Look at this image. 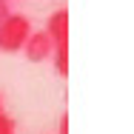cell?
Instances as JSON below:
<instances>
[{"label":"cell","mask_w":134,"mask_h":134,"mask_svg":"<svg viewBox=\"0 0 134 134\" xmlns=\"http://www.w3.org/2000/svg\"><path fill=\"white\" fill-rule=\"evenodd\" d=\"M52 40V60H54V71L60 77H69V12L57 9L49 14V23L43 29Z\"/></svg>","instance_id":"6da1fadb"},{"label":"cell","mask_w":134,"mask_h":134,"mask_svg":"<svg viewBox=\"0 0 134 134\" xmlns=\"http://www.w3.org/2000/svg\"><path fill=\"white\" fill-rule=\"evenodd\" d=\"M31 31L34 29H31V20L26 14H9L6 20H0V52L6 54L23 52Z\"/></svg>","instance_id":"7a4b0ae2"},{"label":"cell","mask_w":134,"mask_h":134,"mask_svg":"<svg viewBox=\"0 0 134 134\" xmlns=\"http://www.w3.org/2000/svg\"><path fill=\"white\" fill-rule=\"evenodd\" d=\"M23 54H26L29 63H43V60H49L52 57V40H49V34L40 29V31H31L26 40V46H23Z\"/></svg>","instance_id":"3957f363"},{"label":"cell","mask_w":134,"mask_h":134,"mask_svg":"<svg viewBox=\"0 0 134 134\" xmlns=\"http://www.w3.org/2000/svg\"><path fill=\"white\" fill-rule=\"evenodd\" d=\"M0 134H17V126H14V120H12L6 111H0Z\"/></svg>","instance_id":"277c9868"},{"label":"cell","mask_w":134,"mask_h":134,"mask_svg":"<svg viewBox=\"0 0 134 134\" xmlns=\"http://www.w3.org/2000/svg\"><path fill=\"white\" fill-rule=\"evenodd\" d=\"M57 134H69V114L60 117V123H57Z\"/></svg>","instance_id":"5b68a950"},{"label":"cell","mask_w":134,"mask_h":134,"mask_svg":"<svg viewBox=\"0 0 134 134\" xmlns=\"http://www.w3.org/2000/svg\"><path fill=\"white\" fill-rule=\"evenodd\" d=\"M12 14V9H9V0H0V20H6Z\"/></svg>","instance_id":"8992f818"},{"label":"cell","mask_w":134,"mask_h":134,"mask_svg":"<svg viewBox=\"0 0 134 134\" xmlns=\"http://www.w3.org/2000/svg\"><path fill=\"white\" fill-rule=\"evenodd\" d=\"M0 111H3V97H0Z\"/></svg>","instance_id":"52a82bcc"},{"label":"cell","mask_w":134,"mask_h":134,"mask_svg":"<svg viewBox=\"0 0 134 134\" xmlns=\"http://www.w3.org/2000/svg\"><path fill=\"white\" fill-rule=\"evenodd\" d=\"M9 3H20V0H9Z\"/></svg>","instance_id":"ba28073f"}]
</instances>
